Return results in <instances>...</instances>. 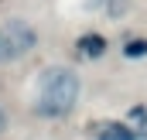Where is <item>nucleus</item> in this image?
Masks as SVG:
<instances>
[{
  "label": "nucleus",
  "mask_w": 147,
  "mask_h": 140,
  "mask_svg": "<svg viewBox=\"0 0 147 140\" xmlns=\"http://www.w3.org/2000/svg\"><path fill=\"white\" fill-rule=\"evenodd\" d=\"M79 92H82V82L72 69H51L41 75L34 106L41 116H69L79 103Z\"/></svg>",
  "instance_id": "obj_1"
},
{
  "label": "nucleus",
  "mask_w": 147,
  "mask_h": 140,
  "mask_svg": "<svg viewBox=\"0 0 147 140\" xmlns=\"http://www.w3.org/2000/svg\"><path fill=\"white\" fill-rule=\"evenodd\" d=\"M38 31L24 21H3L0 24V62H14L24 58L28 51H34Z\"/></svg>",
  "instance_id": "obj_2"
},
{
  "label": "nucleus",
  "mask_w": 147,
  "mask_h": 140,
  "mask_svg": "<svg viewBox=\"0 0 147 140\" xmlns=\"http://www.w3.org/2000/svg\"><path fill=\"white\" fill-rule=\"evenodd\" d=\"M106 48H110V41L103 34H96V31H89V34H82L75 41V51L82 58H99V55H106Z\"/></svg>",
  "instance_id": "obj_3"
},
{
  "label": "nucleus",
  "mask_w": 147,
  "mask_h": 140,
  "mask_svg": "<svg viewBox=\"0 0 147 140\" xmlns=\"http://www.w3.org/2000/svg\"><path fill=\"white\" fill-rule=\"evenodd\" d=\"M96 140H137V137H134V130H130L127 123H120V120H106V123L96 130Z\"/></svg>",
  "instance_id": "obj_4"
},
{
  "label": "nucleus",
  "mask_w": 147,
  "mask_h": 140,
  "mask_svg": "<svg viewBox=\"0 0 147 140\" xmlns=\"http://www.w3.org/2000/svg\"><path fill=\"white\" fill-rule=\"evenodd\" d=\"M89 7L103 10L106 17H123V14L130 10V0H89Z\"/></svg>",
  "instance_id": "obj_5"
},
{
  "label": "nucleus",
  "mask_w": 147,
  "mask_h": 140,
  "mask_svg": "<svg viewBox=\"0 0 147 140\" xmlns=\"http://www.w3.org/2000/svg\"><path fill=\"white\" fill-rule=\"evenodd\" d=\"M123 55H127V58H144V55H147V41H144V38H127Z\"/></svg>",
  "instance_id": "obj_6"
},
{
  "label": "nucleus",
  "mask_w": 147,
  "mask_h": 140,
  "mask_svg": "<svg viewBox=\"0 0 147 140\" xmlns=\"http://www.w3.org/2000/svg\"><path fill=\"white\" fill-rule=\"evenodd\" d=\"M3 130H7V109L0 106V133H3Z\"/></svg>",
  "instance_id": "obj_7"
}]
</instances>
